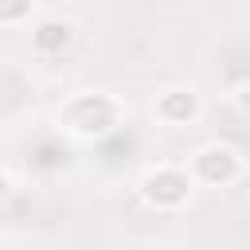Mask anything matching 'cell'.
Masks as SVG:
<instances>
[{
    "label": "cell",
    "mask_w": 250,
    "mask_h": 250,
    "mask_svg": "<svg viewBox=\"0 0 250 250\" xmlns=\"http://www.w3.org/2000/svg\"><path fill=\"white\" fill-rule=\"evenodd\" d=\"M152 113H156L164 125L184 129V125H195V121H199L203 102H199V94H195L191 86H164V90L156 94V102H152Z\"/></svg>",
    "instance_id": "52a82bcc"
},
{
    "label": "cell",
    "mask_w": 250,
    "mask_h": 250,
    "mask_svg": "<svg viewBox=\"0 0 250 250\" xmlns=\"http://www.w3.org/2000/svg\"><path fill=\"white\" fill-rule=\"evenodd\" d=\"M230 102H234V113H238L242 121H250V82H246L242 90H234V94H230Z\"/></svg>",
    "instance_id": "30bf717a"
},
{
    "label": "cell",
    "mask_w": 250,
    "mask_h": 250,
    "mask_svg": "<svg viewBox=\"0 0 250 250\" xmlns=\"http://www.w3.org/2000/svg\"><path fill=\"white\" fill-rule=\"evenodd\" d=\"M16 199V184H12V176L8 172H0V207L4 203H12Z\"/></svg>",
    "instance_id": "8fae6325"
},
{
    "label": "cell",
    "mask_w": 250,
    "mask_h": 250,
    "mask_svg": "<svg viewBox=\"0 0 250 250\" xmlns=\"http://www.w3.org/2000/svg\"><path fill=\"white\" fill-rule=\"evenodd\" d=\"M70 141H66V133L62 129H55V125H47V129H35L27 141H23V148H20V160H23V168L31 172V176H59L66 164H70Z\"/></svg>",
    "instance_id": "5b68a950"
},
{
    "label": "cell",
    "mask_w": 250,
    "mask_h": 250,
    "mask_svg": "<svg viewBox=\"0 0 250 250\" xmlns=\"http://www.w3.org/2000/svg\"><path fill=\"white\" fill-rule=\"evenodd\" d=\"M125 125V105L105 90H78L55 109V129L74 141H102Z\"/></svg>",
    "instance_id": "6da1fadb"
},
{
    "label": "cell",
    "mask_w": 250,
    "mask_h": 250,
    "mask_svg": "<svg viewBox=\"0 0 250 250\" xmlns=\"http://www.w3.org/2000/svg\"><path fill=\"white\" fill-rule=\"evenodd\" d=\"M188 172H191V180L203 184V188H230L234 180H242L246 160H242V152H238L234 145H227V141H207V145H199V148L191 152Z\"/></svg>",
    "instance_id": "3957f363"
},
{
    "label": "cell",
    "mask_w": 250,
    "mask_h": 250,
    "mask_svg": "<svg viewBox=\"0 0 250 250\" xmlns=\"http://www.w3.org/2000/svg\"><path fill=\"white\" fill-rule=\"evenodd\" d=\"M35 105V82L31 74L12 62V59H0V125H20Z\"/></svg>",
    "instance_id": "8992f818"
},
{
    "label": "cell",
    "mask_w": 250,
    "mask_h": 250,
    "mask_svg": "<svg viewBox=\"0 0 250 250\" xmlns=\"http://www.w3.org/2000/svg\"><path fill=\"white\" fill-rule=\"evenodd\" d=\"M207 70L219 86H227L230 94L242 90L250 82V31H227L211 43L207 55Z\"/></svg>",
    "instance_id": "277c9868"
},
{
    "label": "cell",
    "mask_w": 250,
    "mask_h": 250,
    "mask_svg": "<svg viewBox=\"0 0 250 250\" xmlns=\"http://www.w3.org/2000/svg\"><path fill=\"white\" fill-rule=\"evenodd\" d=\"M74 23L70 20H39L35 23V31H31V47H35V55L39 59H59L70 43H74Z\"/></svg>",
    "instance_id": "ba28073f"
},
{
    "label": "cell",
    "mask_w": 250,
    "mask_h": 250,
    "mask_svg": "<svg viewBox=\"0 0 250 250\" xmlns=\"http://www.w3.org/2000/svg\"><path fill=\"white\" fill-rule=\"evenodd\" d=\"M31 8H35V0H0V23L16 27V23H23L31 16Z\"/></svg>",
    "instance_id": "9c48e42d"
},
{
    "label": "cell",
    "mask_w": 250,
    "mask_h": 250,
    "mask_svg": "<svg viewBox=\"0 0 250 250\" xmlns=\"http://www.w3.org/2000/svg\"><path fill=\"white\" fill-rule=\"evenodd\" d=\"M191 188H195V180H191V172H188V164H152L145 176H141V184H137V195L152 207V211H160V215H172V211H180L188 199H191Z\"/></svg>",
    "instance_id": "7a4b0ae2"
}]
</instances>
